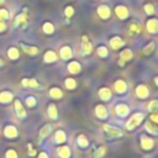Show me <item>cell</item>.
Masks as SVG:
<instances>
[{
    "label": "cell",
    "instance_id": "cell-7",
    "mask_svg": "<svg viewBox=\"0 0 158 158\" xmlns=\"http://www.w3.org/2000/svg\"><path fill=\"white\" fill-rule=\"evenodd\" d=\"M116 15H118L120 19H126L128 16V10L125 8V6H116Z\"/></svg>",
    "mask_w": 158,
    "mask_h": 158
},
{
    "label": "cell",
    "instance_id": "cell-36",
    "mask_svg": "<svg viewBox=\"0 0 158 158\" xmlns=\"http://www.w3.org/2000/svg\"><path fill=\"white\" fill-rule=\"evenodd\" d=\"M26 104L29 105L30 107H31V106H35V104H36V100H35V98H32V97L27 98V99H26Z\"/></svg>",
    "mask_w": 158,
    "mask_h": 158
},
{
    "label": "cell",
    "instance_id": "cell-35",
    "mask_svg": "<svg viewBox=\"0 0 158 158\" xmlns=\"http://www.w3.org/2000/svg\"><path fill=\"white\" fill-rule=\"evenodd\" d=\"M9 17V14L5 9H1L0 10V20H6Z\"/></svg>",
    "mask_w": 158,
    "mask_h": 158
},
{
    "label": "cell",
    "instance_id": "cell-25",
    "mask_svg": "<svg viewBox=\"0 0 158 158\" xmlns=\"http://www.w3.org/2000/svg\"><path fill=\"white\" fill-rule=\"evenodd\" d=\"M22 85L24 87H31V88H37L38 83L35 79H24L22 80Z\"/></svg>",
    "mask_w": 158,
    "mask_h": 158
},
{
    "label": "cell",
    "instance_id": "cell-14",
    "mask_svg": "<svg viewBox=\"0 0 158 158\" xmlns=\"http://www.w3.org/2000/svg\"><path fill=\"white\" fill-rule=\"evenodd\" d=\"M15 109H16L17 116H20V118H25V116H26V111H25V109L22 107L21 102H20L19 100H16V101H15Z\"/></svg>",
    "mask_w": 158,
    "mask_h": 158
},
{
    "label": "cell",
    "instance_id": "cell-24",
    "mask_svg": "<svg viewBox=\"0 0 158 158\" xmlns=\"http://www.w3.org/2000/svg\"><path fill=\"white\" fill-rule=\"evenodd\" d=\"M25 24H26V15L25 14H20V15H17L16 20H15V26H20V25L25 26Z\"/></svg>",
    "mask_w": 158,
    "mask_h": 158
},
{
    "label": "cell",
    "instance_id": "cell-45",
    "mask_svg": "<svg viewBox=\"0 0 158 158\" xmlns=\"http://www.w3.org/2000/svg\"><path fill=\"white\" fill-rule=\"evenodd\" d=\"M151 119H152V121H153V122H157V115H156V114H153L152 116H151Z\"/></svg>",
    "mask_w": 158,
    "mask_h": 158
},
{
    "label": "cell",
    "instance_id": "cell-31",
    "mask_svg": "<svg viewBox=\"0 0 158 158\" xmlns=\"http://www.w3.org/2000/svg\"><path fill=\"white\" fill-rule=\"evenodd\" d=\"M43 31H45L46 33H52V32L54 31V27H53V25H52L51 22H46V24L43 25Z\"/></svg>",
    "mask_w": 158,
    "mask_h": 158
},
{
    "label": "cell",
    "instance_id": "cell-47",
    "mask_svg": "<svg viewBox=\"0 0 158 158\" xmlns=\"http://www.w3.org/2000/svg\"><path fill=\"white\" fill-rule=\"evenodd\" d=\"M0 66H3V61L1 59H0Z\"/></svg>",
    "mask_w": 158,
    "mask_h": 158
},
{
    "label": "cell",
    "instance_id": "cell-44",
    "mask_svg": "<svg viewBox=\"0 0 158 158\" xmlns=\"http://www.w3.org/2000/svg\"><path fill=\"white\" fill-rule=\"evenodd\" d=\"M4 30H5V24L3 21H0V32L4 31Z\"/></svg>",
    "mask_w": 158,
    "mask_h": 158
},
{
    "label": "cell",
    "instance_id": "cell-33",
    "mask_svg": "<svg viewBox=\"0 0 158 158\" xmlns=\"http://www.w3.org/2000/svg\"><path fill=\"white\" fill-rule=\"evenodd\" d=\"M98 54H99L100 57H106L107 56L106 47H99V48H98Z\"/></svg>",
    "mask_w": 158,
    "mask_h": 158
},
{
    "label": "cell",
    "instance_id": "cell-27",
    "mask_svg": "<svg viewBox=\"0 0 158 158\" xmlns=\"http://www.w3.org/2000/svg\"><path fill=\"white\" fill-rule=\"evenodd\" d=\"M8 56L11 59H16L19 57V51L15 48V47H11V48H9V51H8Z\"/></svg>",
    "mask_w": 158,
    "mask_h": 158
},
{
    "label": "cell",
    "instance_id": "cell-42",
    "mask_svg": "<svg viewBox=\"0 0 158 158\" xmlns=\"http://www.w3.org/2000/svg\"><path fill=\"white\" fill-rule=\"evenodd\" d=\"M104 152H105V148H104V147H100V148L97 151V153H95V156H97V157H101L102 154H104Z\"/></svg>",
    "mask_w": 158,
    "mask_h": 158
},
{
    "label": "cell",
    "instance_id": "cell-20",
    "mask_svg": "<svg viewBox=\"0 0 158 158\" xmlns=\"http://www.w3.org/2000/svg\"><path fill=\"white\" fill-rule=\"evenodd\" d=\"M12 99V94L9 92H3L0 94V102H9Z\"/></svg>",
    "mask_w": 158,
    "mask_h": 158
},
{
    "label": "cell",
    "instance_id": "cell-13",
    "mask_svg": "<svg viewBox=\"0 0 158 158\" xmlns=\"http://www.w3.org/2000/svg\"><path fill=\"white\" fill-rule=\"evenodd\" d=\"M99 97L102 100H109L110 98H111V92H110V89H107V88H102L99 92Z\"/></svg>",
    "mask_w": 158,
    "mask_h": 158
},
{
    "label": "cell",
    "instance_id": "cell-15",
    "mask_svg": "<svg viewBox=\"0 0 158 158\" xmlns=\"http://www.w3.org/2000/svg\"><path fill=\"white\" fill-rule=\"evenodd\" d=\"M115 90L118 93H125L126 92V83L123 80H118L115 83Z\"/></svg>",
    "mask_w": 158,
    "mask_h": 158
},
{
    "label": "cell",
    "instance_id": "cell-2",
    "mask_svg": "<svg viewBox=\"0 0 158 158\" xmlns=\"http://www.w3.org/2000/svg\"><path fill=\"white\" fill-rule=\"evenodd\" d=\"M82 52H83V54H89L92 52V43L88 41L87 36L82 37Z\"/></svg>",
    "mask_w": 158,
    "mask_h": 158
},
{
    "label": "cell",
    "instance_id": "cell-10",
    "mask_svg": "<svg viewBox=\"0 0 158 158\" xmlns=\"http://www.w3.org/2000/svg\"><path fill=\"white\" fill-rule=\"evenodd\" d=\"M80 64L78 63V62H71L69 64H68V71H69L71 73H74V74H77L80 72Z\"/></svg>",
    "mask_w": 158,
    "mask_h": 158
},
{
    "label": "cell",
    "instance_id": "cell-26",
    "mask_svg": "<svg viewBox=\"0 0 158 158\" xmlns=\"http://www.w3.org/2000/svg\"><path fill=\"white\" fill-rule=\"evenodd\" d=\"M51 130H52V127L50 126V125H46L42 130H41V131H40V139L41 140H42V139H45V137L47 136V135H48L50 132H51Z\"/></svg>",
    "mask_w": 158,
    "mask_h": 158
},
{
    "label": "cell",
    "instance_id": "cell-18",
    "mask_svg": "<svg viewBox=\"0 0 158 158\" xmlns=\"http://www.w3.org/2000/svg\"><path fill=\"white\" fill-rule=\"evenodd\" d=\"M157 20L156 19H152V20H149V21L147 22V30L149 31V32H152V33H154V32H157Z\"/></svg>",
    "mask_w": 158,
    "mask_h": 158
},
{
    "label": "cell",
    "instance_id": "cell-30",
    "mask_svg": "<svg viewBox=\"0 0 158 158\" xmlns=\"http://www.w3.org/2000/svg\"><path fill=\"white\" fill-rule=\"evenodd\" d=\"M78 145L82 146V147H87L88 146V140H87L85 136H83V135L78 136Z\"/></svg>",
    "mask_w": 158,
    "mask_h": 158
},
{
    "label": "cell",
    "instance_id": "cell-4",
    "mask_svg": "<svg viewBox=\"0 0 158 158\" xmlns=\"http://www.w3.org/2000/svg\"><path fill=\"white\" fill-rule=\"evenodd\" d=\"M131 58H132V52L130 51V50H123L121 52V59L119 62V64L120 66H123V64H125V62L130 61Z\"/></svg>",
    "mask_w": 158,
    "mask_h": 158
},
{
    "label": "cell",
    "instance_id": "cell-37",
    "mask_svg": "<svg viewBox=\"0 0 158 158\" xmlns=\"http://www.w3.org/2000/svg\"><path fill=\"white\" fill-rule=\"evenodd\" d=\"M6 158H17L16 152L15 151H12V149H9L8 152H6Z\"/></svg>",
    "mask_w": 158,
    "mask_h": 158
},
{
    "label": "cell",
    "instance_id": "cell-48",
    "mask_svg": "<svg viewBox=\"0 0 158 158\" xmlns=\"http://www.w3.org/2000/svg\"><path fill=\"white\" fill-rule=\"evenodd\" d=\"M4 3V0H0V4H3Z\"/></svg>",
    "mask_w": 158,
    "mask_h": 158
},
{
    "label": "cell",
    "instance_id": "cell-3",
    "mask_svg": "<svg viewBox=\"0 0 158 158\" xmlns=\"http://www.w3.org/2000/svg\"><path fill=\"white\" fill-rule=\"evenodd\" d=\"M104 130L107 132V135L113 136V137H120V136H122V132L120 131V130H119V128H115V127H113V126L105 125V126H104Z\"/></svg>",
    "mask_w": 158,
    "mask_h": 158
},
{
    "label": "cell",
    "instance_id": "cell-40",
    "mask_svg": "<svg viewBox=\"0 0 158 158\" xmlns=\"http://www.w3.org/2000/svg\"><path fill=\"white\" fill-rule=\"evenodd\" d=\"M145 10L147 14H153L154 12V9H153V5H151V4H147L145 6Z\"/></svg>",
    "mask_w": 158,
    "mask_h": 158
},
{
    "label": "cell",
    "instance_id": "cell-38",
    "mask_svg": "<svg viewBox=\"0 0 158 158\" xmlns=\"http://www.w3.org/2000/svg\"><path fill=\"white\" fill-rule=\"evenodd\" d=\"M73 12H74V10H73L72 6H67V8H66V16L67 17H71L73 15Z\"/></svg>",
    "mask_w": 158,
    "mask_h": 158
},
{
    "label": "cell",
    "instance_id": "cell-8",
    "mask_svg": "<svg viewBox=\"0 0 158 158\" xmlns=\"http://www.w3.org/2000/svg\"><path fill=\"white\" fill-rule=\"evenodd\" d=\"M61 57L63 58V59H69L72 57V50H71V47H68V46L62 47V48H61Z\"/></svg>",
    "mask_w": 158,
    "mask_h": 158
},
{
    "label": "cell",
    "instance_id": "cell-34",
    "mask_svg": "<svg viewBox=\"0 0 158 158\" xmlns=\"http://www.w3.org/2000/svg\"><path fill=\"white\" fill-rule=\"evenodd\" d=\"M146 128H147V131H149L151 133H153V135H156V133H157V127L152 126L149 122H147V123H146Z\"/></svg>",
    "mask_w": 158,
    "mask_h": 158
},
{
    "label": "cell",
    "instance_id": "cell-19",
    "mask_svg": "<svg viewBox=\"0 0 158 158\" xmlns=\"http://www.w3.org/2000/svg\"><path fill=\"white\" fill-rule=\"evenodd\" d=\"M20 46H21V48H22L26 53H29V54H36V53L38 52L37 47H30V46H26L25 43H21Z\"/></svg>",
    "mask_w": 158,
    "mask_h": 158
},
{
    "label": "cell",
    "instance_id": "cell-5",
    "mask_svg": "<svg viewBox=\"0 0 158 158\" xmlns=\"http://www.w3.org/2000/svg\"><path fill=\"white\" fill-rule=\"evenodd\" d=\"M98 14L101 19H107L110 17V9L106 5H100L98 8Z\"/></svg>",
    "mask_w": 158,
    "mask_h": 158
},
{
    "label": "cell",
    "instance_id": "cell-11",
    "mask_svg": "<svg viewBox=\"0 0 158 158\" xmlns=\"http://www.w3.org/2000/svg\"><path fill=\"white\" fill-rule=\"evenodd\" d=\"M141 143H142V147L145 149H149V148L153 147V141L151 139H148V137H146V136H142Z\"/></svg>",
    "mask_w": 158,
    "mask_h": 158
},
{
    "label": "cell",
    "instance_id": "cell-29",
    "mask_svg": "<svg viewBox=\"0 0 158 158\" xmlns=\"http://www.w3.org/2000/svg\"><path fill=\"white\" fill-rule=\"evenodd\" d=\"M56 141H57L58 143H63V142L66 141V135H64L63 131H58V132L56 133Z\"/></svg>",
    "mask_w": 158,
    "mask_h": 158
},
{
    "label": "cell",
    "instance_id": "cell-28",
    "mask_svg": "<svg viewBox=\"0 0 158 158\" xmlns=\"http://www.w3.org/2000/svg\"><path fill=\"white\" fill-rule=\"evenodd\" d=\"M48 115L51 119H56L57 118V109L54 105H50L48 106Z\"/></svg>",
    "mask_w": 158,
    "mask_h": 158
},
{
    "label": "cell",
    "instance_id": "cell-23",
    "mask_svg": "<svg viewBox=\"0 0 158 158\" xmlns=\"http://www.w3.org/2000/svg\"><path fill=\"white\" fill-rule=\"evenodd\" d=\"M50 95L53 98V99H59V98H62V92H61V89H58V88H52L51 90H50Z\"/></svg>",
    "mask_w": 158,
    "mask_h": 158
},
{
    "label": "cell",
    "instance_id": "cell-46",
    "mask_svg": "<svg viewBox=\"0 0 158 158\" xmlns=\"http://www.w3.org/2000/svg\"><path fill=\"white\" fill-rule=\"evenodd\" d=\"M38 158H48V157H47V154H46V153H41V154L38 156Z\"/></svg>",
    "mask_w": 158,
    "mask_h": 158
},
{
    "label": "cell",
    "instance_id": "cell-41",
    "mask_svg": "<svg viewBox=\"0 0 158 158\" xmlns=\"http://www.w3.org/2000/svg\"><path fill=\"white\" fill-rule=\"evenodd\" d=\"M130 30H131L132 32H140L141 31V29L136 24H131V25H130Z\"/></svg>",
    "mask_w": 158,
    "mask_h": 158
},
{
    "label": "cell",
    "instance_id": "cell-39",
    "mask_svg": "<svg viewBox=\"0 0 158 158\" xmlns=\"http://www.w3.org/2000/svg\"><path fill=\"white\" fill-rule=\"evenodd\" d=\"M153 48H154V43H149L148 46H146V48H145V51H143V52H145L146 54H148L149 52L153 51Z\"/></svg>",
    "mask_w": 158,
    "mask_h": 158
},
{
    "label": "cell",
    "instance_id": "cell-32",
    "mask_svg": "<svg viewBox=\"0 0 158 158\" xmlns=\"http://www.w3.org/2000/svg\"><path fill=\"white\" fill-rule=\"evenodd\" d=\"M75 85H77V83H75L74 79H71V78H69V79L66 80V87H67L68 89H74Z\"/></svg>",
    "mask_w": 158,
    "mask_h": 158
},
{
    "label": "cell",
    "instance_id": "cell-12",
    "mask_svg": "<svg viewBox=\"0 0 158 158\" xmlns=\"http://www.w3.org/2000/svg\"><path fill=\"white\" fill-rule=\"evenodd\" d=\"M123 45V41L120 38V37H114L111 41H110V46H111V48L114 50H118Z\"/></svg>",
    "mask_w": 158,
    "mask_h": 158
},
{
    "label": "cell",
    "instance_id": "cell-16",
    "mask_svg": "<svg viewBox=\"0 0 158 158\" xmlns=\"http://www.w3.org/2000/svg\"><path fill=\"white\" fill-rule=\"evenodd\" d=\"M95 113H97V116H98V118H100V119H105L106 115H107L106 109L102 105H98L97 109H95Z\"/></svg>",
    "mask_w": 158,
    "mask_h": 158
},
{
    "label": "cell",
    "instance_id": "cell-6",
    "mask_svg": "<svg viewBox=\"0 0 158 158\" xmlns=\"http://www.w3.org/2000/svg\"><path fill=\"white\" fill-rule=\"evenodd\" d=\"M136 94L137 97L141 98V99H145L148 97V89L145 87V85H139L136 89Z\"/></svg>",
    "mask_w": 158,
    "mask_h": 158
},
{
    "label": "cell",
    "instance_id": "cell-1",
    "mask_svg": "<svg viewBox=\"0 0 158 158\" xmlns=\"http://www.w3.org/2000/svg\"><path fill=\"white\" fill-rule=\"evenodd\" d=\"M142 120H143V115H142V114H135L132 118L128 120V122L126 123V128H127V130L135 128L137 125H140Z\"/></svg>",
    "mask_w": 158,
    "mask_h": 158
},
{
    "label": "cell",
    "instance_id": "cell-22",
    "mask_svg": "<svg viewBox=\"0 0 158 158\" xmlns=\"http://www.w3.org/2000/svg\"><path fill=\"white\" fill-rule=\"evenodd\" d=\"M57 59V56H56V53L52 52V51H48V52H46L45 54V61L47 62V63H51V62H54Z\"/></svg>",
    "mask_w": 158,
    "mask_h": 158
},
{
    "label": "cell",
    "instance_id": "cell-21",
    "mask_svg": "<svg viewBox=\"0 0 158 158\" xmlns=\"http://www.w3.org/2000/svg\"><path fill=\"white\" fill-rule=\"evenodd\" d=\"M58 154L62 157V158H68L71 156V152H69V148L63 146V147H59L58 148Z\"/></svg>",
    "mask_w": 158,
    "mask_h": 158
},
{
    "label": "cell",
    "instance_id": "cell-17",
    "mask_svg": "<svg viewBox=\"0 0 158 158\" xmlns=\"http://www.w3.org/2000/svg\"><path fill=\"white\" fill-rule=\"evenodd\" d=\"M16 135H17V131H16V128L14 127V126H8V127L5 128V136L9 137V139L16 137Z\"/></svg>",
    "mask_w": 158,
    "mask_h": 158
},
{
    "label": "cell",
    "instance_id": "cell-43",
    "mask_svg": "<svg viewBox=\"0 0 158 158\" xmlns=\"http://www.w3.org/2000/svg\"><path fill=\"white\" fill-rule=\"evenodd\" d=\"M148 109H149V110H152V111H154V110L157 109V101L154 100V101L151 102V104L148 105Z\"/></svg>",
    "mask_w": 158,
    "mask_h": 158
},
{
    "label": "cell",
    "instance_id": "cell-9",
    "mask_svg": "<svg viewBox=\"0 0 158 158\" xmlns=\"http://www.w3.org/2000/svg\"><path fill=\"white\" fill-rule=\"evenodd\" d=\"M116 114L119 116H126L128 114V107L125 104H119L116 106Z\"/></svg>",
    "mask_w": 158,
    "mask_h": 158
}]
</instances>
